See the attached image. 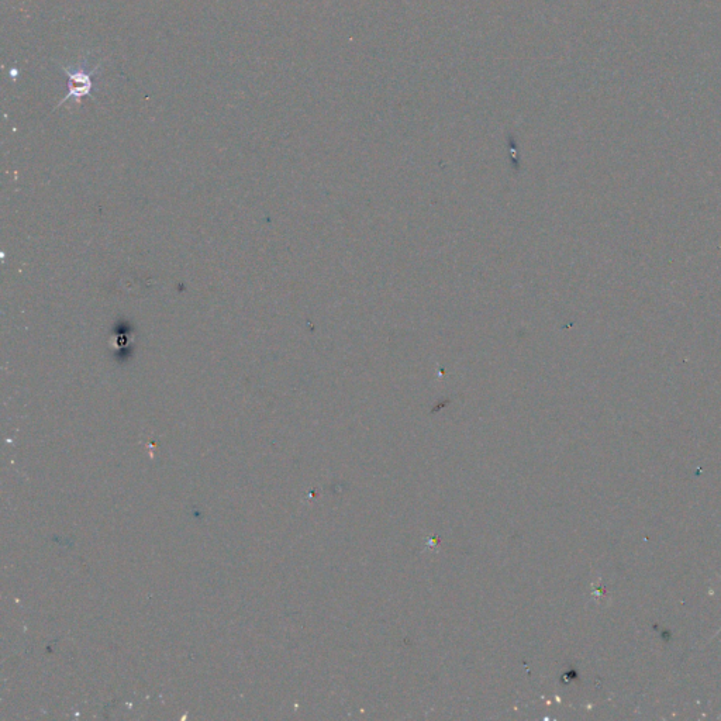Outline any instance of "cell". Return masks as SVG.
Returning <instances> with one entry per match:
<instances>
[{
    "instance_id": "2",
    "label": "cell",
    "mask_w": 721,
    "mask_h": 721,
    "mask_svg": "<svg viewBox=\"0 0 721 721\" xmlns=\"http://www.w3.org/2000/svg\"><path fill=\"white\" fill-rule=\"evenodd\" d=\"M720 631H721V629H720L719 631H717V633H716V636H717V634H719V633H720Z\"/></svg>"
},
{
    "instance_id": "1",
    "label": "cell",
    "mask_w": 721,
    "mask_h": 721,
    "mask_svg": "<svg viewBox=\"0 0 721 721\" xmlns=\"http://www.w3.org/2000/svg\"><path fill=\"white\" fill-rule=\"evenodd\" d=\"M60 67L65 77H67L68 91L64 99L61 100L60 105H58V108L64 105V103H67L68 100H74L75 103H79L82 99L86 98V96H92V92L95 91L96 88V75H98L100 67H102V62L96 64L95 67H91L88 58H85L84 61L78 62L75 67L61 64Z\"/></svg>"
}]
</instances>
